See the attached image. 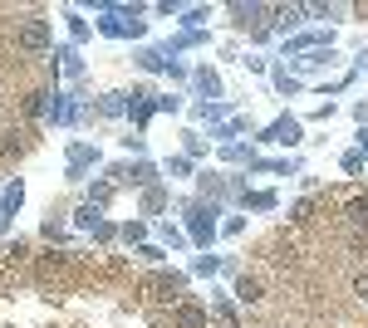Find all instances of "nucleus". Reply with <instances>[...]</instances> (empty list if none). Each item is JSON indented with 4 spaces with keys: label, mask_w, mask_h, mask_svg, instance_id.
<instances>
[{
    "label": "nucleus",
    "mask_w": 368,
    "mask_h": 328,
    "mask_svg": "<svg viewBox=\"0 0 368 328\" xmlns=\"http://www.w3.org/2000/svg\"><path fill=\"white\" fill-rule=\"evenodd\" d=\"M236 299H241L246 309H260V304H266V284H260L255 275H241V280H236Z\"/></svg>",
    "instance_id": "1"
}]
</instances>
